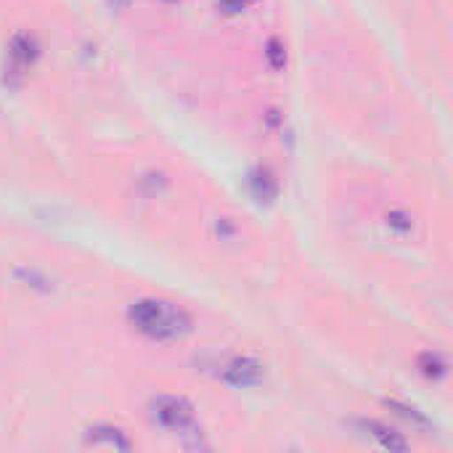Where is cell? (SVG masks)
Here are the masks:
<instances>
[{"mask_svg":"<svg viewBox=\"0 0 453 453\" xmlns=\"http://www.w3.org/2000/svg\"><path fill=\"white\" fill-rule=\"evenodd\" d=\"M130 324L159 342H173V340H183L191 332V316L165 300H138L130 308Z\"/></svg>","mask_w":453,"mask_h":453,"instance_id":"1","label":"cell"},{"mask_svg":"<svg viewBox=\"0 0 453 453\" xmlns=\"http://www.w3.org/2000/svg\"><path fill=\"white\" fill-rule=\"evenodd\" d=\"M151 419L162 430L178 435L183 441V446L202 449V427H199L194 406L188 401L173 398V395H159L151 401Z\"/></svg>","mask_w":453,"mask_h":453,"instance_id":"2","label":"cell"},{"mask_svg":"<svg viewBox=\"0 0 453 453\" xmlns=\"http://www.w3.org/2000/svg\"><path fill=\"white\" fill-rule=\"evenodd\" d=\"M223 377H226V382L234 385V388H257V385L263 382L265 372H263V366H260L257 361H252V358H236L234 364L226 366Z\"/></svg>","mask_w":453,"mask_h":453,"instance_id":"3","label":"cell"},{"mask_svg":"<svg viewBox=\"0 0 453 453\" xmlns=\"http://www.w3.org/2000/svg\"><path fill=\"white\" fill-rule=\"evenodd\" d=\"M8 56H11L13 69H27V66L37 58V45H35V40H32V37L19 35V37H13Z\"/></svg>","mask_w":453,"mask_h":453,"instance_id":"4","label":"cell"},{"mask_svg":"<svg viewBox=\"0 0 453 453\" xmlns=\"http://www.w3.org/2000/svg\"><path fill=\"white\" fill-rule=\"evenodd\" d=\"M88 443H90V446L119 449V451H127V449H130V441H127L119 430H114V427H96V430H90Z\"/></svg>","mask_w":453,"mask_h":453,"instance_id":"5","label":"cell"},{"mask_svg":"<svg viewBox=\"0 0 453 453\" xmlns=\"http://www.w3.org/2000/svg\"><path fill=\"white\" fill-rule=\"evenodd\" d=\"M366 430H372V435L380 441L382 449H390V451H406V449H409V443H406L401 435H395L393 430H388V427H382V425H377V422H369Z\"/></svg>","mask_w":453,"mask_h":453,"instance_id":"6","label":"cell"},{"mask_svg":"<svg viewBox=\"0 0 453 453\" xmlns=\"http://www.w3.org/2000/svg\"><path fill=\"white\" fill-rule=\"evenodd\" d=\"M422 372L427 377H443L446 374V361L438 353H427V356H422Z\"/></svg>","mask_w":453,"mask_h":453,"instance_id":"7","label":"cell"},{"mask_svg":"<svg viewBox=\"0 0 453 453\" xmlns=\"http://www.w3.org/2000/svg\"><path fill=\"white\" fill-rule=\"evenodd\" d=\"M268 58H271V64L276 66V69H281L284 66V61H287V53H284V45H281V40H271L268 42Z\"/></svg>","mask_w":453,"mask_h":453,"instance_id":"8","label":"cell"}]
</instances>
